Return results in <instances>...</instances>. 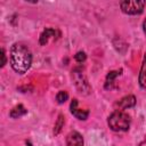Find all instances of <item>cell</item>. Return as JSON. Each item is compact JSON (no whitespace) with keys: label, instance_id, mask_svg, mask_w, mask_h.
<instances>
[{"label":"cell","instance_id":"cell-11","mask_svg":"<svg viewBox=\"0 0 146 146\" xmlns=\"http://www.w3.org/2000/svg\"><path fill=\"white\" fill-rule=\"evenodd\" d=\"M121 72H122V70H120V71H111V72H108V74H107V76H106V83H105V88H106V89H108V88L112 87V84L114 83L115 78H117V76L121 74Z\"/></svg>","mask_w":146,"mask_h":146},{"label":"cell","instance_id":"cell-9","mask_svg":"<svg viewBox=\"0 0 146 146\" xmlns=\"http://www.w3.org/2000/svg\"><path fill=\"white\" fill-rule=\"evenodd\" d=\"M138 81H139V84H140L141 88H146V52L144 55V59H143V63H141Z\"/></svg>","mask_w":146,"mask_h":146},{"label":"cell","instance_id":"cell-16","mask_svg":"<svg viewBox=\"0 0 146 146\" xmlns=\"http://www.w3.org/2000/svg\"><path fill=\"white\" fill-rule=\"evenodd\" d=\"M143 30H144V33L146 34V19H145L144 23H143Z\"/></svg>","mask_w":146,"mask_h":146},{"label":"cell","instance_id":"cell-2","mask_svg":"<svg viewBox=\"0 0 146 146\" xmlns=\"http://www.w3.org/2000/svg\"><path fill=\"white\" fill-rule=\"evenodd\" d=\"M130 116L122 110L114 111L107 119L108 127L116 132H124L130 127Z\"/></svg>","mask_w":146,"mask_h":146},{"label":"cell","instance_id":"cell-6","mask_svg":"<svg viewBox=\"0 0 146 146\" xmlns=\"http://www.w3.org/2000/svg\"><path fill=\"white\" fill-rule=\"evenodd\" d=\"M70 108H71V113L76 119H79V120H86L88 117V115H89V112L87 110H80V108H78V100L76 99H73L71 102Z\"/></svg>","mask_w":146,"mask_h":146},{"label":"cell","instance_id":"cell-17","mask_svg":"<svg viewBox=\"0 0 146 146\" xmlns=\"http://www.w3.org/2000/svg\"><path fill=\"white\" fill-rule=\"evenodd\" d=\"M138 146H146V140H144L143 143H140V144H139Z\"/></svg>","mask_w":146,"mask_h":146},{"label":"cell","instance_id":"cell-3","mask_svg":"<svg viewBox=\"0 0 146 146\" xmlns=\"http://www.w3.org/2000/svg\"><path fill=\"white\" fill-rule=\"evenodd\" d=\"M144 6H145V1H128V0H125V1L120 2L121 10L128 15H137V14L143 13Z\"/></svg>","mask_w":146,"mask_h":146},{"label":"cell","instance_id":"cell-8","mask_svg":"<svg viewBox=\"0 0 146 146\" xmlns=\"http://www.w3.org/2000/svg\"><path fill=\"white\" fill-rule=\"evenodd\" d=\"M55 35H56V31H55L54 29H50V27L44 29L43 32H42L41 35H40V39H39L40 44H41V46H44V44L49 41V39H50L51 36H55Z\"/></svg>","mask_w":146,"mask_h":146},{"label":"cell","instance_id":"cell-5","mask_svg":"<svg viewBox=\"0 0 146 146\" xmlns=\"http://www.w3.org/2000/svg\"><path fill=\"white\" fill-rule=\"evenodd\" d=\"M66 146H83V138L78 131H71L66 137Z\"/></svg>","mask_w":146,"mask_h":146},{"label":"cell","instance_id":"cell-1","mask_svg":"<svg viewBox=\"0 0 146 146\" xmlns=\"http://www.w3.org/2000/svg\"><path fill=\"white\" fill-rule=\"evenodd\" d=\"M32 64V54L29 47L22 42H16L10 48V65L19 74L27 72Z\"/></svg>","mask_w":146,"mask_h":146},{"label":"cell","instance_id":"cell-12","mask_svg":"<svg viewBox=\"0 0 146 146\" xmlns=\"http://www.w3.org/2000/svg\"><path fill=\"white\" fill-rule=\"evenodd\" d=\"M64 123H65V120H64V115L63 114H59L58 117H57V121L55 123V127H54V135H58L63 127H64Z\"/></svg>","mask_w":146,"mask_h":146},{"label":"cell","instance_id":"cell-14","mask_svg":"<svg viewBox=\"0 0 146 146\" xmlns=\"http://www.w3.org/2000/svg\"><path fill=\"white\" fill-rule=\"evenodd\" d=\"M86 58H87V56H86V52H84V51H78V52L74 55V59H75L78 63L84 62Z\"/></svg>","mask_w":146,"mask_h":146},{"label":"cell","instance_id":"cell-4","mask_svg":"<svg viewBox=\"0 0 146 146\" xmlns=\"http://www.w3.org/2000/svg\"><path fill=\"white\" fill-rule=\"evenodd\" d=\"M73 74V80H74V83L78 88V90L81 92V94H89L90 92V86L84 76V74L82 73V71H80L79 68H75L73 70L72 72Z\"/></svg>","mask_w":146,"mask_h":146},{"label":"cell","instance_id":"cell-13","mask_svg":"<svg viewBox=\"0 0 146 146\" xmlns=\"http://www.w3.org/2000/svg\"><path fill=\"white\" fill-rule=\"evenodd\" d=\"M67 99H68V94H67L66 91L60 90V91L57 92V95H56V100H57L58 104H63V103H65Z\"/></svg>","mask_w":146,"mask_h":146},{"label":"cell","instance_id":"cell-15","mask_svg":"<svg viewBox=\"0 0 146 146\" xmlns=\"http://www.w3.org/2000/svg\"><path fill=\"white\" fill-rule=\"evenodd\" d=\"M1 58H2L1 67H3V66H5V64H6V62H7V59H6V54H5V50H3V49H1Z\"/></svg>","mask_w":146,"mask_h":146},{"label":"cell","instance_id":"cell-7","mask_svg":"<svg viewBox=\"0 0 146 146\" xmlns=\"http://www.w3.org/2000/svg\"><path fill=\"white\" fill-rule=\"evenodd\" d=\"M116 105L119 106V108H121L122 111L123 110H127V108H130V107H133L136 105V98L135 96L132 95H128V96H124L123 98H121Z\"/></svg>","mask_w":146,"mask_h":146},{"label":"cell","instance_id":"cell-10","mask_svg":"<svg viewBox=\"0 0 146 146\" xmlns=\"http://www.w3.org/2000/svg\"><path fill=\"white\" fill-rule=\"evenodd\" d=\"M26 113H27V110H26L22 104H19V105L15 106V107L10 111L9 115H10L13 119H17V117H19V116H23V115L26 114Z\"/></svg>","mask_w":146,"mask_h":146}]
</instances>
